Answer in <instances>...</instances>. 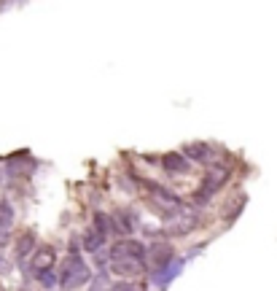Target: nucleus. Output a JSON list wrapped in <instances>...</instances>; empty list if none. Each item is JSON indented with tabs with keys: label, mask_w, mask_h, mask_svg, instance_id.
<instances>
[{
	"label": "nucleus",
	"mask_w": 277,
	"mask_h": 291,
	"mask_svg": "<svg viewBox=\"0 0 277 291\" xmlns=\"http://www.w3.org/2000/svg\"><path fill=\"white\" fill-rule=\"evenodd\" d=\"M199 224V213L194 208H188V205H180L175 213L167 216V232L173 234V237H186L197 229Z\"/></svg>",
	"instance_id": "nucleus-3"
},
{
	"label": "nucleus",
	"mask_w": 277,
	"mask_h": 291,
	"mask_svg": "<svg viewBox=\"0 0 277 291\" xmlns=\"http://www.w3.org/2000/svg\"><path fill=\"white\" fill-rule=\"evenodd\" d=\"M148 200L154 202V208L156 210H161L164 216H170V213H175L180 205H183V200L175 194V192H170V189H164V186H151V194H148Z\"/></svg>",
	"instance_id": "nucleus-4"
},
{
	"label": "nucleus",
	"mask_w": 277,
	"mask_h": 291,
	"mask_svg": "<svg viewBox=\"0 0 277 291\" xmlns=\"http://www.w3.org/2000/svg\"><path fill=\"white\" fill-rule=\"evenodd\" d=\"M151 259H154V267L156 270H161V267H167V264H173V246L170 243H156L154 248H151V253H148Z\"/></svg>",
	"instance_id": "nucleus-12"
},
{
	"label": "nucleus",
	"mask_w": 277,
	"mask_h": 291,
	"mask_svg": "<svg viewBox=\"0 0 277 291\" xmlns=\"http://www.w3.org/2000/svg\"><path fill=\"white\" fill-rule=\"evenodd\" d=\"M51 278H54V275H51V272H46V275H41V283H43V286H51V283H54V280H51Z\"/></svg>",
	"instance_id": "nucleus-16"
},
{
	"label": "nucleus",
	"mask_w": 277,
	"mask_h": 291,
	"mask_svg": "<svg viewBox=\"0 0 277 291\" xmlns=\"http://www.w3.org/2000/svg\"><path fill=\"white\" fill-rule=\"evenodd\" d=\"M33 248H35V234L33 232H27V234H22V237L16 240V256L19 259L33 256Z\"/></svg>",
	"instance_id": "nucleus-13"
},
{
	"label": "nucleus",
	"mask_w": 277,
	"mask_h": 291,
	"mask_svg": "<svg viewBox=\"0 0 277 291\" xmlns=\"http://www.w3.org/2000/svg\"><path fill=\"white\" fill-rule=\"evenodd\" d=\"M102 243H105V237L94 227H89L87 232H84V248H87V251H97Z\"/></svg>",
	"instance_id": "nucleus-14"
},
{
	"label": "nucleus",
	"mask_w": 277,
	"mask_h": 291,
	"mask_svg": "<svg viewBox=\"0 0 277 291\" xmlns=\"http://www.w3.org/2000/svg\"><path fill=\"white\" fill-rule=\"evenodd\" d=\"M89 280H92V270H89L87 261H84V256L70 253L62 264V272H60V286L65 291H75V288L87 286Z\"/></svg>",
	"instance_id": "nucleus-2"
},
{
	"label": "nucleus",
	"mask_w": 277,
	"mask_h": 291,
	"mask_svg": "<svg viewBox=\"0 0 277 291\" xmlns=\"http://www.w3.org/2000/svg\"><path fill=\"white\" fill-rule=\"evenodd\" d=\"M161 170L167 175H188L191 173V162L183 156V151H167L161 156Z\"/></svg>",
	"instance_id": "nucleus-6"
},
{
	"label": "nucleus",
	"mask_w": 277,
	"mask_h": 291,
	"mask_svg": "<svg viewBox=\"0 0 277 291\" xmlns=\"http://www.w3.org/2000/svg\"><path fill=\"white\" fill-rule=\"evenodd\" d=\"M11 229H14V205L8 200H0V248L6 246Z\"/></svg>",
	"instance_id": "nucleus-8"
},
{
	"label": "nucleus",
	"mask_w": 277,
	"mask_h": 291,
	"mask_svg": "<svg viewBox=\"0 0 277 291\" xmlns=\"http://www.w3.org/2000/svg\"><path fill=\"white\" fill-rule=\"evenodd\" d=\"M0 270H6V261L3 259H0Z\"/></svg>",
	"instance_id": "nucleus-17"
},
{
	"label": "nucleus",
	"mask_w": 277,
	"mask_h": 291,
	"mask_svg": "<svg viewBox=\"0 0 277 291\" xmlns=\"http://www.w3.org/2000/svg\"><path fill=\"white\" fill-rule=\"evenodd\" d=\"M183 156L188 159V162H199V165H213L215 159V151L210 148L207 143H202V140H197V143H186L183 146Z\"/></svg>",
	"instance_id": "nucleus-7"
},
{
	"label": "nucleus",
	"mask_w": 277,
	"mask_h": 291,
	"mask_svg": "<svg viewBox=\"0 0 277 291\" xmlns=\"http://www.w3.org/2000/svg\"><path fill=\"white\" fill-rule=\"evenodd\" d=\"M108 291H137V288L132 286L129 280H121V283H113V286H110Z\"/></svg>",
	"instance_id": "nucleus-15"
},
{
	"label": "nucleus",
	"mask_w": 277,
	"mask_h": 291,
	"mask_svg": "<svg viewBox=\"0 0 277 291\" xmlns=\"http://www.w3.org/2000/svg\"><path fill=\"white\" fill-rule=\"evenodd\" d=\"M92 227L97 229L105 240L110 237V234H119V229H116V219H113L110 213H102V210H97L94 213V219H92Z\"/></svg>",
	"instance_id": "nucleus-10"
},
{
	"label": "nucleus",
	"mask_w": 277,
	"mask_h": 291,
	"mask_svg": "<svg viewBox=\"0 0 277 291\" xmlns=\"http://www.w3.org/2000/svg\"><path fill=\"white\" fill-rule=\"evenodd\" d=\"M108 267L113 275H121V278H137L148 270V251L140 240H132V237H124L116 240L110 246V261Z\"/></svg>",
	"instance_id": "nucleus-1"
},
{
	"label": "nucleus",
	"mask_w": 277,
	"mask_h": 291,
	"mask_svg": "<svg viewBox=\"0 0 277 291\" xmlns=\"http://www.w3.org/2000/svg\"><path fill=\"white\" fill-rule=\"evenodd\" d=\"M54 261H57L54 246H38V248L33 251V256H30V270L35 272L38 278H41V275H46V272H51Z\"/></svg>",
	"instance_id": "nucleus-5"
},
{
	"label": "nucleus",
	"mask_w": 277,
	"mask_h": 291,
	"mask_svg": "<svg viewBox=\"0 0 277 291\" xmlns=\"http://www.w3.org/2000/svg\"><path fill=\"white\" fill-rule=\"evenodd\" d=\"M229 175H232V170H229L226 165H210L207 167V173H205V181L202 183H207L210 189H221V186L229 181Z\"/></svg>",
	"instance_id": "nucleus-9"
},
{
	"label": "nucleus",
	"mask_w": 277,
	"mask_h": 291,
	"mask_svg": "<svg viewBox=\"0 0 277 291\" xmlns=\"http://www.w3.org/2000/svg\"><path fill=\"white\" fill-rule=\"evenodd\" d=\"M113 219H116L119 234H132V232L137 229V224H140V219H137L135 210H119V213H113Z\"/></svg>",
	"instance_id": "nucleus-11"
}]
</instances>
